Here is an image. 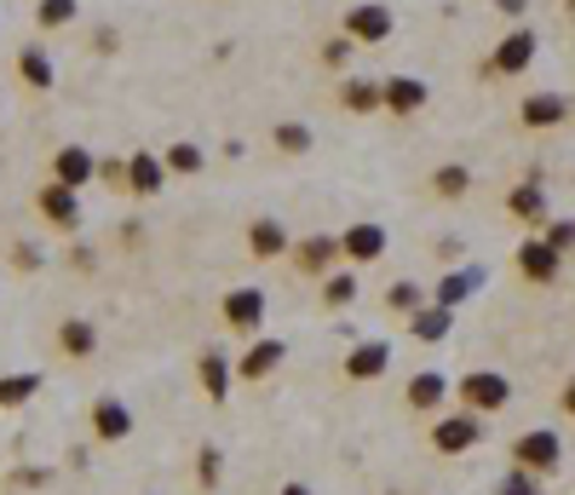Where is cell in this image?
I'll return each mask as SVG.
<instances>
[{
    "label": "cell",
    "instance_id": "41",
    "mask_svg": "<svg viewBox=\"0 0 575 495\" xmlns=\"http://www.w3.org/2000/svg\"><path fill=\"white\" fill-rule=\"evenodd\" d=\"M489 7H495V12H506V18H524V12H529V0H489Z\"/></svg>",
    "mask_w": 575,
    "mask_h": 495
},
{
    "label": "cell",
    "instance_id": "43",
    "mask_svg": "<svg viewBox=\"0 0 575 495\" xmlns=\"http://www.w3.org/2000/svg\"><path fill=\"white\" fill-rule=\"evenodd\" d=\"M92 47H98V52H116V47H121V36H116V29H98Z\"/></svg>",
    "mask_w": 575,
    "mask_h": 495
},
{
    "label": "cell",
    "instance_id": "29",
    "mask_svg": "<svg viewBox=\"0 0 575 495\" xmlns=\"http://www.w3.org/2000/svg\"><path fill=\"white\" fill-rule=\"evenodd\" d=\"M426 185H432V196H437V202H460V196L472 190V174L460 168V161H449V168H437Z\"/></svg>",
    "mask_w": 575,
    "mask_h": 495
},
{
    "label": "cell",
    "instance_id": "34",
    "mask_svg": "<svg viewBox=\"0 0 575 495\" xmlns=\"http://www.w3.org/2000/svg\"><path fill=\"white\" fill-rule=\"evenodd\" d=\"M98 185H110L116 196H127V156H98Z\"/></svg>",
    "mask_w": 575,
    "mask_h": 495
},
{
    "label": "cell",
    "instance_id": "35",
    "mask_svg": "<svg viewBox=\"0 0 575 495\" xmlns=\"http://www.w3.org/2000/svg\"><path fill=\"white\" fill-rule=\"evenodd\" d=\"M558 254H575V219H547V230H541Z\"/></svg>",
    "mask_w": 575,
    "mask_h": 495
},
{
    "label": "cell",
    "instance_id": "38",
    "mask_svg": "<svg viewBox=\"0 0 575 495\" xmlns=\"http://www.w3.org/2000/svg\"><path fill=\"white\" fill-rule=\"evenodd\" d=\"M495 495H541V478H529V473H518V467H513V473L500 478V489H495Z\"/></svg>",
    "mask_w": 575,
    "mask_h": 495
},
{
    "label": "cell",
    "instance_id": "37",
    "mask_svg": "<svg viewBox=\"0 0 575 495\" xmlns=\"http://www.w3.org/2000/svg\"><path fill=\"white\" fill-rule=\"evenodd\" d=\"M47 266V254L36 242H12V271H41Z\"/></svg>",
    "mask_w": 575,
    "mask_h": 495
},
{
    "label": "cell",
    "instance_id": "30",
    "mask_svg": "<svg viewBox=\"0 0 575 495\" xmlns=\"http://www.w3.org/2000/svg\"><path fill=\"white\" fill-rule=\"evenodd\" d=\"M317 300H323V311H346V306L357 300V277H351V271H328Z\"/></svg>",
    "mask_w": 575,
    "mask_h": 495
},
{
    "label": "cell",
    "instance_id": "15",
    "mask_svg": "<svg viewBox=\"0 0 575 495\" xmlns=\"http://www.w3.org/2000/svg\"><path fill=\"white\" fill-rule=\"evenodd\" d=\"M47 179L70 185V190H87V185L98 179V156H92L87 145H58L52 161H47Z\"/></svg>",
    "mask_w": 575,
    "mask_h": 495
},
{
    "label": "cell",
    "instance_id": "3",
    "mask_svg": "<svg viewBox=\"0 0 575 495\" xmlns=\"http://www.w3.org/2000/svg\"><path fill=\"white\" fill-rule=\"evenodd\" d=\"M455 404L489 420V415H500L506 404H513V380H506L500 369H466L455 380Z\"/></svg>",
    "mask_w": 575,
    "mask_h": 495
},
{
    "label": "cell",
    "instance_id": "17",
    "mask_svg": "<svg viewBox=\"0 0 575 495\" xmlns=\"http://www.w3.org/2000/svg\"><path fill=\"white\" fill-rule=\"evenodd\" d=\"M196 386H201V398H208V404H225L230 386H236V363L219 346H208V352L196 357Z\"/></svg>",
    "mask_w": 575,
    "mask_h": 495
},
{
    "label": "cell",
    "instance_id": "27",
    "mask_svg": "<svg viewBox=\"0 0 575 495\" xmlns=\"http://www.w3.org/2000/svg\"><path fill=\"white\" fill-rule=\"evenodd\" d=\"M161 168H167V174H179V179H196L201 168H208V150L190 145V139H179V145H167V150H161Z\"/></svg>",
    "mask_w": 575,
    "mask_h": 495
},
{
    "label": "cell",
    "instance_id": "22",
    "mask_svg": "<svg viewBox=\"0 0 575 495\" xmlns=\"http://www.w3.org/2000/svg\"><path fill=\"white\" fill-rule=\"evenodd\" d=\"M248 254L254 259H282L288 248H294V237H288V225L282 219H270V214H259V219H248Z\"/></svg>",
    "mask_w": 575,
    "mask_h": 495
},
{
    "label": "cell",
    "instance_id": "11",
    "mask_svg": "<svg viewBox=\"0 0 575 495\" xmlns=\"http://www.w3.org/2000/svg\"><path fill=\"white\" fill-rule=\"evenodd\" d=\"M391 369V340H357L340 363V380L346 386H375Z\"/></svg>",
    "mask_w": 575,
    "mask_h": 495
},
{
    "label": "cell",
    "instance_id": "18",
    "mask_svg": "<svg viewBox=\"0 0 575 495\" xmlns=\"http://www.w3.org/2000/svg\"><path fill=\"white\" fill-rule=\"evenodd\" d=\"M288 259H294L299 277H317V283H323L334 266H340V237H306V242L288 248Z\"/></svg>",
    "mask_w": 575,
    "mask_h": 495
},
{
    "label": "cell",
    "instance_id": "1",
    "mask_svg": "<svg viewBox=\"0 0 575 495\" xmlns=\"http://www.w3.org/2000/svg\"><path fill=\"white\" fill-rule=\"evenodd\" d=\"M535 52H541L535 29H529V23H518V29H506V36L495 41V52L478 63V76H484V81H513V76H524L529 63H535Z\"/></svg>",
    "mask_w": 575,
    "mask_h": 495
},
{
    "label": "cell",
    "instance_id": "28",
    "mask_svg": "<svg viewBox=\"0 0 575 495\" xmlns=\"http://www.w3.org/2000/svg\"><path fill=\"white\" fill-rule=\"evenodd\" d=\"M81 18V0H36V29L41 36H58Z\"/></svg>",
    "mask_w": 575,
    "mask_h": 495
},
{
    "label": "cell",
    "instance_id": "4",
    "mask_svg": "<svg viewBox=\"0 0 575 495\" xmlns=\"http://www.w3.org/2000/svg\"><path fill=\"white\" fill-rule=\"evenodd\" d=\"M219 323L230 328L236 340H259V328H265V288H225L219 294Z\"/></svg>",
    "mask_w": 575,
    "mask_h": 495
},
{
    "label": "cell",
    "instance_id": "9",
    "mask_svg": "<svg viewBox=\"0 0 575 495\" xmlns=\"http://www.w3.org/2000/svg\"><path fill=\"white\" fill-rule=\"evenodd\" d=\"M513 266H518V277H524V283L553 288V283H558V271H564V254H558L547 237H524V242H518V254H513Z\"/></svg>",
    "mask_w": 575,
    "mask_h": 495
},
{
    "label": "cell",
    "instance_id": "13",
    "mask_svg": "<svg viewBox=\"0 0 575 495\" xmlns=\"http://www.w3.org/2000/svg\"><path fill=\"white\" fill-rule=\"evenodd\" d=\"M386 248H391V237H386V225H375V219H357V225L340 230V259H346V266H375Z\"/></svg>",
    "mask_w": 575,
    "mask_h": 495
},
{
    "label": "cell",
    "instance_id": "40",
    "mask_svg": "<svg viewBox=\"0 0 575 495\" xmlns=\"http://www.w3.org/2000/svg\"><path fill=\"white\" fill-rule=\"evenodd\" d=\"M47 478H52L47 467H18V473H12V489H41Z\"/></svg>",
    "mask_w": 575,
    "mask_h": 495
},
{
    "label": "cell",
    "instance_id": "39",
    "mask_svg": "<svg viewBox=\"0 0 575 495\" xmlns=\"http://www.w3.org/2000/svg\"><path fill=\"white\" fill-rule=\"evenodd\" d=\"M466 283H472V277H449L444 288H437V294H432V300H437V306H449V311H455V306L466 300Z\"/></svg>",
    "mask_w": 575,
    "mask_h": 495
},
{
    "label": "cell",
    "instance_id": "21",
    "mask_svg": "<svg viewBox=\"0 0 575 495\" xmlns=\"http://www.w3.org/2000/svg\"><path fill=\"white\" fill-rule=\"evenodd\" d=\"M161 179H167V168H161L156 150H132V156H127V196H132V202H150V196H161Z\"/></svg>",
    "mask_w": 575,
    "mask_h": 495
},
{
    "label": "cell",
    "instance_id": "5",
    "mask_svg": "<svg viewBox=\"0 0 575 495\" xmlns=\"http://www.w3.org/2000/svg\"><path fill=\"white\" fill-rule=\"evenodd\" d=\"M513 467L529 473V478H553L564 467V444L558 433H547V426H535V433H518L513 438Z\"/></svg>",
    "mask_w": 575,
    "mask_h": 495
},
{
    "label": "cell",
    "instance_id": "44",
    "mask_svg": "<svg viewBox=\"0 0 575 495\" xmlns=\"http://www.w3.org/2000/svg\"><path fill=\"white\" fill-rule=\"evenodd\" d=\"M277 495H317V489H311V484H299V478H294V484H282Z\"/></svg>",
    "mask_w": 575,
    "mask_h": 495
},
{
    "label": "cell",
    "instance_id": "25",
    "mask_svg": "<svg viewBox=\"0 0 575 495\" xmlns=\"http://www.w3.org/2000/svg\"><path fill=\"white\" fill-rule=\"evenodd\" d=\"M47 380L36 369H18V375H0V409H23V404H36V392Z\"/></svg>",
    "mask_w": 575,
    "mask_h": 495
},
{
    "label": "cell",
    "instance_id": "46",
    "mask_svg": "<svg viewBox=\"0 0 575 495\" xmlns=\"http://www.w3.org/2000/svg\"><path fill=\"white\" fill-rule=\"evenodd\" d=\"M569 116H575V98H569Z\"/></svg>",
    "mask_w": 575,
    "mask_h": 495
},
{
    "label": "cell",
    "instance_id": "33",
    "mask_svg": "<svg viewBox=\"0 0 575 495\" xmlns=\"http://www.w3.org/2000/svg\"><path fill=\"white\" fill-rule=\"evenodd\" d=\"M270 145H277L282 156H306V150H311V127H306V121H277Z\"/></svg>",
    "mask_w": 575,
    "mask_h": 495
},
{
    "label": "cell",
    "instance_id": "45",
    "mask_svg": "<svg viewBox=\"0 0 575 495\" xmlns=\"http://www.w3.org/2000/svg\"><path fill=\"white\" fill-rule=\"evenodd\" d=\"M564 12H569V18H575V0H564Z\"/></svg>",
    "mask_w": 575,
    "mask_h": 495
},
{
    "label": "cell",
    "instance_id": "23",
    "mask_svg": "<svg viewBox=\"0 0 575 495\" xmlns=\"http://www.w3.org/2000/svg\"><path fill=\"white\" fill-rule=\"evenodd\" d=\"M506 214H513L518 225H529L535 230V237H541V230H547V196H541V185H529V179H518L513 190H506Z\"/></svg>",
    "mask_w": 575,
    "mask_h": 495
},
{
    "label": "cell",
    "instance_id": "14",
    "mask_svg": "<svg viewBox=\"0 0 575 495\" xmlns=\"http://www.w3.org/2000/svg\"><path fill=\"white\" fill-rule=\"evenodd\" d=\"M282 363H288V340H265V335H259V340H248L242 357H236V380H242V386H259V380L277 375Z\"/></svg>",
    "mask_w": 575,
    "mask_h": 495
},
{
    "label": "cell",
    "instance_id": "2",
    "mask_svg": "<svg viewBox=\"0 0 575 495\" xmlns=\"http://www.w3.org/2000/svg\"><path fill=\"white\" fill-rule=\"evenodd\" d=\"M484 444V415H472V409H449V415H432L426 426V449L432 455H466V449H478Z\"/></svg>",
    "mask_w": 575,
    "mask_h": 495
},
{
    "label": "cell",
    "instance_id": "16",
    "mask_svg": "<svg viewBox=\"0 0 575 495\" xmlns=\"http://www.w3.org/2000/svg\"><path fill=\"white\" fill-rule=\"evenodd\" d=\"M12 76H18V87H29V92H52V87H58L52 52H47L41 41H23V47L12 52Z\"/></svg>",
    "mask_w": 575,
    "mask_h": 495
},
{
    "label": "cell",
    "instance_id": "42",
    "mask_svg": "<svg viewBox=\"0 0 575 495\" xmlns=\"http://www.w3.org/2000/svg\"><path fill=\"white\" fill-rule=\"evenodd\" d=\"M558 409L575 420V375H569V380H564V392H558Z\"/></svg>",
    "mask_w": 575,
    "mask_h": 495
},
{
    "label": "cell",
    "instance_id": "8",
    "mask_svg": "<svg viewBox=\"0 0 575 495\" xmlns=\"http://www.w3.org/2000/svg\"><path fill=\"white\" fill-rule=\"evenodd\" d=\"M455 398V380L444 369H415L403 386V409L409 415H444V404Z\"/></svg>",
    "mask_w": 575,
    "mask_h": 495
},
{
    "label": "cell",
    "instance_id": "19",
    "mask_svg": "<svg viewBox=\"0 0 575 495\" xmlns=\"http://www.w3.org/2000/svg\"><path fill=\"white\" fill-rule=\"evenodd\" d=\"M432 105V87L426 81H415V76H386L380 81V110H391V116H420Z\"/></svg>",
    "mask_w": 575,
    "mask_h": 495
},
{
    "label": "cell",
    "instance_id": "32",
    "mask_svg": "<svg viewBox=\"0 0 575 495\" xmlns=\"http://www.w3.org/2000/svg\"><path fill=\"white\" fill-rule=\"evenodd\" d=\"M426 306V288L420 283H391L386 288V317H415Z\"/></svg>",
    "mask_w": 575,
    "mask_h": 495
},
{
    "label": "cell",
    "instance_id": "12",
    "mask_svg": "<svg viewBox=\"0 0 575 495\" xmlns=\"http://www.w3.org/2000/svg\"><path fill=\"white\" fill-rule=\"evenodd\" d=\"M52 352L63 363H92L98 357V323L92 317H58L52 323Z\"/></svg>",
    "mask_w": 575,
    "mask_h": 495
},
{
    "label": "cell",
    "instance_id": "6",
    "mask_svg": "<svg viewBox=\"0 0 575 495\" xmlns=\"http://www.w3.org/2000/svg\"><path fill=\"white\" fill-rule=\"evenodd\" d=\"M36 214L58 230V237H76V230H81V190L47 179V185L36 190Z\"/></svg>",
    "mask_w": 575,
    "mask_h": 495
},
{
    "label": "cell",
    "instance_id": "7",
    "mask_svg": "<svg viewBox=\"0 0 575 495\" xmlns=\"http://www.w3.org/2000/svg\"><path fill=\"white\" fill-rule=\"evenodd\" d=\"M87 433H92V444H127L132 438V409L116 398V392H105V398H92L87 404Z\"/></svg>",
    "mask_w": 575,
    "mask_h": 495
},
{
    "label": "cell",
    "instance_id": "24",
    "mask_svg": "<svg viewBox=\"0 0 575 495\" xmlns=\"http://www.w3.org/2000/svg\"><path fill=\"white\" fill-rule=\"evenodd\" d=\"M449 323H455V311H449V306L426 300V306L409 317V340H420V346H437V340L449 335Z\"/></svg>",
    "mask_w": 575,
    "mask_h": 495
},
{
    "label": "cell",
    "instance_id": "10",
    "mask_svg": "<svg viewBox=\"0 0 575 495\" xmlns=\"http://www.w3.org/2000/svg\"><path fill=\"white\" fill-rule=\"evenodd\" d=\"M391 29H397V18H391V7H380V0H363V7H351V12L340 18V36H351L357 47L391 41Z\"/></svg>",
    "mask_w": 575,
    "mask_h": 495
},
{
    "label": "cell",
    "instance_id": "31",
    "mask_svg": "<svg viewBox=\"0 0 575 495\" xmlns=\"http://www.w3.org/2000/svg\"><path fill=\"white\" fill-rule=\"evenodd\" d=\"M190 473H196V489H201V495H214V489H219V473H225V449H219V444H201Z\"/></svg>",
    "mask_w": 575,
    "mask_h": 495
},
{
    "label": "cell",
    "instance_id": "36",
    "mask_svg": "<svg viewBox=\"0 0 575 495\" xmlns=\"http://www.w3.org/2000/svg\"><path fill=\"white\" fill-rule=\"evenodd\" d=\"M351 36H334V41H323V63H328V70H346V63H351Z\"/></svg>",
    "mask_w": 575,
    "mask_h": 495
},
{
    "label": "cell",
    "instance_id": "20",
    "mask_svg": "<svg viewBox=\"0 0 575 495\" xmlns=\"http://www.w3.org/2000/svg\"><path fill=\"white\" fill-rule=\"evenodd\" d=\"M518 121L529 127V133H547V127H564L569 121V98L564 92H529L518 105Z\"/></svg>",
    "mask_w": 575,
    "mask_h": 495
},
{
    "label": "cell",
    "instance_id": "26",
    "mask_svg": "<svg viewBox=\"0 0 575 495\" xmlns=\"http://www.w3.org/2000/svg\"><path fill=\"white\" fill-rule=\"evenodd\" d=\"M340 105H346L351 116H375V110H380V81L346 76V81H340Z\"/></svg>",
    "mask_w": 575,
    "mask_h": 495
}]
</instances>
